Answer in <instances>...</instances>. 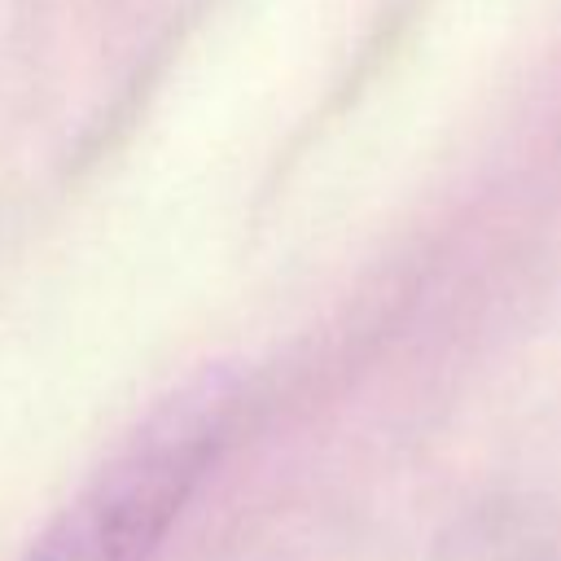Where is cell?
Here are the masks:
<instances>
[{
    "mask_svg": "<svg viewBox=\"0 0 561 561\" xmlns=\"http://www.w3.org/2000/svg\"><path fill=\"white\" fill-rule=\"evenodd\" d=\"M241 416V377L202 368L171 386L57 508L22 561H153L219 469Z\"/></svg>",
    "mask_w": 561,
    "mask_h": 561,
    "instance_id": "1",
    "label": "cell"
}]
</instances>
